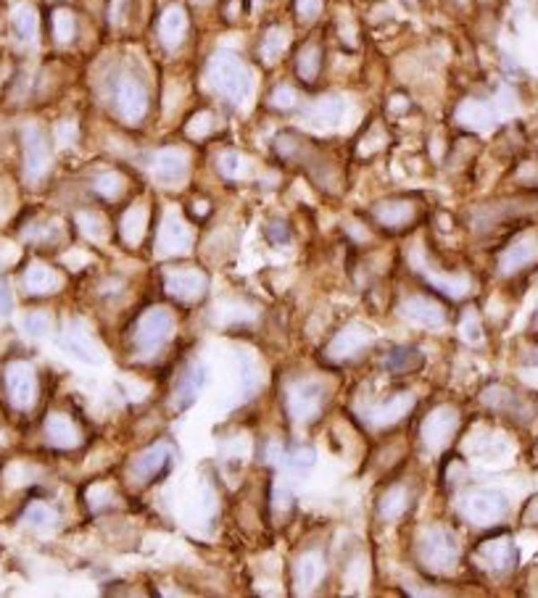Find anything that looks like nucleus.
<instances>
[{"label": "nucleus", "instance_id": "obj_9", "mask_svg": "<svg viewBox=\"0 0 538 598\" xmlns=\"http://www.w3.org/2000/svg\"><path fill=\"white\" fill-rule=\"evenodd\" d=\"M164 285L169 290L172 299L182 300V303H193L204 296L206 290V274L201 269H193V266H178V269H169L164 274Z\"/></svg>", "mask_w": 538, "mask_h": 598}, {"label": "nucleus", "instance_id": "obj_19", "mask_svg": "<svg viewBox=\"0 0 538 598\" xmlns=\"http://www.w3.org/2000/svg\"><path fill=\"white\" fill-rule=\"evenodd\" d=\"M151 169L156 174L159 182H167V185H175L185 177L187 171V156L178 151V148H164L153 156V164Z\"/></svg>", "mask_w": 538, "mask_h": 598}, {"label": "nucleus", "instance_id": "obj_33", "mask_svg": "<svg viewBox=\"0 0 538 598\" xmlns=\"http://www.w3.org/2000/svg\"><path fill=\"white\" fill-rule=\"evenodd\" d=\"M319 66H322V53H319V48H317V45H307V48L299 53V58H296V72H299V77H301L304 82H314L317 74H319Z\"/></svg>", "mask_w": 538, "mask_h": 598}, {"label": "nucleus", "instance_id": "obj_50", "mask_svg": "<svg viewBox=\"0 0 538 598\" xmlns=\"http://www.w3.org/2000/svg\"><path fill=\"white\" fill-rule=\"evenodd\" d=\"M274 496H277V507H280V509H288V507H291V501H293L291 496H282V488H280V485L274 488Z\"/></svg>", "mask_w": 538, "mask_h": 598}, {"label": "nucleus", "instance_id": "obj_32", "mask_svg": "<svg viewBox=\"0 0 538 598\" xmlns=\"http://www.w3.org/2000/svg\"><path fill=\"white\" fill-rule=\"evenodd\" d=\"M456 119H459L464 127L481 129L489 127L493 117L486 103H481V100H464V103L459 106V111H456Z\"/></svg>", "mask_w": 538, "mask_h": 598}, {"label": "nucleus", "instance_id": "obj_12", "mask_svg": "<svg viewBox=\"0 0 538 598\" xmlns=\"http://www.w3.org/2000/svg\"><path fill=\"white\" fill-rule=\"evenodd\" d=\"M475 556H478V564H483L489 572H496V575L509 572V569L517 564V549H515L512 538H507V535L483 541V543L478 546Z\"/></svg>", "mask_w": 538, "mask_h": 598}, {"label": "nucleus", "instance_id": "obj_30", "mask_svg": "<svg viewBox=\"0 0 538 598\" xmlns=\"http://www.w3.org/2000/svg\"><path fill=\"white\" fill-rule=\"evenodd\" d=\"M414 266L430 280V285L433 288H438L441 293H447V296H451V299H462L467 290H470V280L462 274V277H447V274H436V272H430L425 264H420V261H414Z\"/></svg>", "mask_w": 538, "mask_h": 598}, {"label": "nucleus", "instance_id": "obj_38", "mask_svg": "<svg viewBox=\"0 0 538 598\" xmlns=\"http://www.w3.org/2000/svg\"><path fill=\"white\" fill-rule=\"evenodd\" d=\"M217 167H220L222 177H227V179H238V177L246 174V161L235 151H224L222 156L217 159Z\"/></svg>", "mask_w": 538, "mask_h": 598}, {"label": "nucleus", "instance_id": "obj_44", "mask_svg": "<svg viewBox=\"0 0 538 598\" xmlns=\"http://www.w3.org/2000/svg\"><path fill=\"white\" fill-rule=\"evenodd\" d=\"M214 132V117L209 114V111H201V114H195L190 122H187V134L190 137H206V134H212Z\"/></svg>", "mask_w": 538, "mask_h": 598}, {"label": "nucleus", "instance_id": "obj_39", "mask_svg": "<svg viewBox=\"0 0 538 598\" xmlns=\"http://www.w3.org/2000/svg\"><path fill=\"white\" fill-rule=\"evenodd\" d=\"M459 335H462V341L467 342L481 341L483 327H481V319H478L475 308H467V311H464V316H462V322H459Z\"/></svg>", "mask_w": 538, "mask_h": 598}, {"label": "nucleus", "instance_id": "obj_47", "mask_svg": "<svg viewBox=\"0 0 538 598\" xmlns=\"http://www.w3.org/2000/svg\"><path fill=\"white\" fill-rule=\"evenodd\" d=\"M296 11L301 19H314L322 11V0H296Z\"/></svg>", "mask_w": 538, "mask_h": 598}, {"label": "nucleus", "instance_id": "obj_14", "mask_svg": "<svg viewBox=\"0 0 538 598\" xmlns=\"http://www.w3.org/2000/svg\"><path fill=\"white\" fill-rule=\"evenodd\" d=\"M372 330L369 327H364V325H349V327H343L330 345H327V356L330 359H335V361H341V359H351V356H357L361 353L369 342H372Z\"/></svg>", "mask_w": 538, "mask_h": 598}, {"label": "nucleus", "instance_id": "obj_2", "mask_svg": "<svg viewBox=\"0 0 538 598\" xmlns=\"http://www.w3.org/2000/svg\"><path fill=\"white\" fill-rule=\"evenodd\" d=\"M417 559L425 569L433 572H448L459 559V543L456 535L447 527H428L417 538Z\"/></svg>", "mask_w": 538, "mask_h": 598}, {"label": "nucleus", "instance_id": "obj_8", "mask_svg": "<svg viewBox=\"0 0 538 598\" xmlns=\"http://www.w3.org/2000/svg\"><path fill=\"white\" fill-rule=\"evenodd\" d=\"M5 390H8V398L16 409H30L35 403V393H38L35 369L24 361L8 364L5 367Z\"/></svg>", "mask_w": 538, "mask_h": 598}, {"label": "nucleus", "instance_id": "obj_49", "mask_svg": "<svg viewBox=\"0 0 538 598\" xmlns=\"http://www.w3.org/2000/svg\"><path fill=\"white\" fill-rule=\"evenodd\" d=\"M56 137H58V143L69 145L74 140V125H61V127L56 129Z\"/></svg>", "mask_w": 538, "mask_h": 598}, {"label": "nucleus", "instance_id": "obj_43", "mask_svg": "<svg viewBox=\"0 0 538 598\" xmlns=\"http://www.w3.org/2000/svg\"><path fill=\"white\" fill-rule=\"evenodd\" d=\"M238 364H240V377H243V390L246 393H254L256 385H259V375H256V361L246 353L238 356Z\"/></svg>", "mask_w": 538, "mask_h": 598}, {"label": "nucleus", "instance_id": "obj_29", "mask_svg": "<svg viewBox=\"0 0 538 598\" xmlns=\"http://www.w3.org/2000/svg\"><path fill=\"white\" fill-rule=\"evenodd\" d=\"M145 224H148V209L143 204H134L130 206L125 216H122V224H119V232H122V240L127 246H137L143 240V232H145Z\"/></svg>", "mask_w": 538, "mask_h": 598}, {"label": "nucleus", "instance_id": "obj_10", "mask_svg": "<svg viewBox=\"0 0 538 598\" xmlns=\"http://www.w3.org/2000/svg\"><path fill=\"white\" fill-rule=\"evenodd\" d=\"M22 145H24V171L35 182V179L43 177L48 171V164H50V148H48L43 129L27 125L22 132Z\"/></svg>", "mask_w": 538, "mask_h": 598}, {"label": "nucleus", "instance_id": "obj_48", "mask_svg": "<svg viewBox=\"0 0 538 598\" xmlns=\"http://www.w3.org/2000/svg\"><path fill=\"white\" fill-rule=\"evenodd\" d=\"M11 308H13V299H11V290H8L5 280L0 277V314L5 316V314H11Z\"/></svg>", "mask_w": 538, "mask_h": 598}, {"label": "nucleus", "instance_id": "obj_27", "mask_svg": "<svg viewBox=\"0 0 538 598\" xmlns=\"http://www.w3.org/2000/svg\"><path fill=\"white\" fill-rule=\"evenodd\" d=\"M420 367H422V351L414 345H399L386 359V369L391 375H409V372H417Z\"/></svg>", "mask_w": 538, "mask_h": 598}, {"label": "nucleus", "instance_id": "obj_36", "mask_svg": "<svg viewBox=\"0 0 538 598\" xmlns=\"http://www.w3.org/2000/svg\"><path fill=\"white\" fill-rule=\"evenodd\" d=\"M95 193L100 195V198H106V201H114V198H119L122 195V190H125V177L119 174V171H103V174H98L95 177Z\"/></svg>", "mask_w": 538, "mask_h": 598}, {"label": "nucleus", "instance_id": "obj_23", "mask_svg": "<svg viewBox=\"0 0 538 598\" xmlns=\"http://www.w3.org/2000/svg\"><path fill=\"white\" fill-rule=\"evenodd\" d=\"M187 30V13L182 5H169L159 19V40L164 48H178Z\"/></svg>", "mask_w": 538, "mask_h": 598}, {"label": "nucleus", "instance_id": "obj_28", "mask_svg": "<svg viewBox=\"0 0 538 598\" xmlns=\"http://www.w3.org/2000/svg\"><path fill=\"white\" fill-rule=\"evenodd\" d=\"M11 30L22 43H32L38 35V11L30 3H22L11 11Z\"/></svg>", "mask_w": 538, "mask_h": 598}, {"label": "nucleus", "instance_id": "obj_42", "mask_svg": "<svg viewBox=\"0 0 538 598\" xmlns=\"http://www.w3.org/2000/svg\"><path fill=\"white\" fill-rule=\"evenodd\" d=\"M269 103H272L274 108H280V111H288V108H293V106L299 103V92L291 85L274 87L272 95H269Z\"/></svg>", "mask_w": 538, "mask_h": 598}, {"label": "nucleus", "instance_id": "obj_1", "mask_svg": "<svg viewBox=\"0 0 538 598\" xmlns=\"http://www.w3.org/2000/svg\"><path fill=\"white\" fill-rule=\"evenodd\" d=\"M209 85L214 87L224 100L240 106L251 92V72L235 53H217L209 61Z\"/></svg>", "mask_w": 538, "mask_h": 598}, {"label": "nucleus", "instance_id": "obj_35", "mask_svg": "<svg viewBox=\"0 0 538 598\" xmlns=\"http://www.w3.org/2000/svg\"><path fill=\"white\" fill-rule=\"evenodd\" d=\"M285 48H288V32L282 27H269L265 40H262V58L272 64L285 53Z\"/></svg>", "mask_w": 538, "mask_h": 598}, {"label": "nucleus", "instance_id": "obj_3", "mask_svg": "<svg viewBox=\"0 0 538 598\" xmlns=\"http://www.w3.org/2000/svg\"><path fill=\"white\" fill-rule=\"evenodd\" d=\"M175 330V319L167 308H151L140 316L137 327H134V348L140 356H151L156 353L164 342L169 341Z\"/></svg>", "mask_w": 538, "mask_h": 598}, {"label": "nucleus", "instance_id": "obj_40", "mask_svg": "<svg viewBox=\"0 0 538 598\" xmlns=\"http://www.w3.org/2000/svg\"><path fill=\"white\" fill-rule=\"evenodd\" d=\"M53 327V319L45 314V311H32L24 316V330L32 335V338H45Z\"/></svg>", "mask_w": 538, "mask_h": 598}, {"label": "nucleus", "instance_id": "obj_18", "mask_svg": "<svg viewBox=\"0 0 538 598\" xmlns=\"http://www.w3.org/2000/svg\"><path fill=\"white\" fill-rule=\"evenodd\" d=\"M169 448L167 446H151L148 451H143L137 459H133L130 464V477L134 482H148L153 477H159L161 472L167 470L169 464Z\"/></svg>", "mask_w": 538, "mask_h": 598}, {"label": "nucleus", "instance_id": "obj_26", "mask_svg": "<svg viewBox=\"0 0 538 598\" xmlns=\"http://www.w3.org/2000/svg\"><path fill=\"white\" fill-rule=\"evenodd\" d=\"M58 285H61L58 274H56L50 266H45V264L35 261V264H30L27 272H24V288H27L32 296H48V293H53Z\"/></svg>", "mask_w": 538, "mask_h": 598}, {"label": "nucleus", "instance_id": "obj_45", "mask_svg": "<svg viewBox=\"0 0 538 598\" xmlns=\"http://www.w3.org/2000/svg\"><path fill=\"white\" fill-rule=\"evenodd\" d=\"M288 462H291L293 467H312L314 451L312 448H291Z\"/></svg>", "mask_w": 538, "mask_h": 598}, {"label": "nucleus", "instance_id": "obj_15", "mask_svg": "<svg viewBox=\"0 0 538 598\" xmlns=\"http://www.w3.org/2000/svg\"><path fill=\"white\" fill-rule=\"evenodd\" d=\"M372 214L388 230H404L406 224H412L417 219V206L406 198H391V201H380L377 206H372Z\"/></svg>", "mask_w": 538, "mask_h": 598}, {"label": "nucleus", "instance_id": "obj_37", "mask_svg": "<svg viewBox=\"0 0 538 598\" xmlns=\"http://www.w3.org/2000/svg\"><path fill=\"white\" fill-rule=\"evenodd\" d=\"M77 219V227L82 230V235H88L90 240H106L108 235V227H106V219L100 214H92V212H80L74 216Z\"/></svg>", "mask_w": 538, "mask_h": 598}, {"label": "nucleus", "instance_id": "obj_31", "mask_svg": "<svg viewBox=\"0 0 538 598\" xmlns=\"http://www.w3.org/2000/svg\"><path fill=\"white\" fill-rule=\"evenodd\" d=\"M50 30H53V40L61 45L72 43L77 35V16L72 8H56L50 16Z\"/></svg>", "mask_w": 538, "mask_h": 598}, {"label": "nucleus", "instance_id": "obj_5", "mask_svg": "<svg viewBox=\"0 0 538 598\" xmlns=\"http://www.w3.org/2000/svg\"><path fill=\"white\" fill-rule=\"evenodd\" d=\"M322 401H325V390H322V385L312 383V380L293 383L288 387V395H285L288 414L296 422H312V420H317L319 412H322Z\"/></svg>", "mask_w": 538, "mask_h": 598}, {"label": "nucleus", "instance_id": "obj_46", "mask_svg": "<svg viewBox=\"0 0 538 598\" xmlns=\"http://www.w3.org/2000/svg\"><path fill=\"white\" fill-rule=\"evenodd\" d=\"M267 235L272 243H288L291 240V230L285 227V221H269Z\"/></svg>", "mask_w": 538, "mask_h": 598}, {"label": "nucleus", "instance_id": "obj_6", "mask_svg": "<svg viewBox=\"0 0 538 598\" xmlns=\"http://www.w3.org/2000/svg\"><path fill=\"white\" fill-rule=\"evenodd\" d=\"M462 514L475 524H496L507 514V498L496 490H473L462 498Z\"/></svg>", "mask_w": 538, "mask_h": 598}, {"label": "nucleus", "instance_id": "obj_21", "mask_svg": "<svg viewBox=\"0 0 538 598\" xmlns=\"http://www.w3.org/2000/svg\"><path fill=\"white\" fill-rule=\"evenodd\" d=\"M206 383V372H204V367H198V364H193V367H187L182 375H179L178 385H175V393H172V403H175V409H187L195 398H198V393H201V387Z\"/></svg>", "mask_w": 538, "mask_h": 598}, {"label": "nucleus", "instance_id": "obj_25", "mask_svg": "<svg viewBox=\"0 0 538 598\" xmlns=\"http://www.w3.org/2000/svg\"><path fill=\"white\" fill-rule=\"evenodd\" d=\"M341 117H343V100L335 98V95H327V98L317 100L312 108L307 111V119L319 129L335 127L341 122Z\"/></svg>", "mask_w": 538, "mask_h": 598}, {"label": "nucleus", "instance_id": "obj_20", "mask_svg": "<svg viewBox=\"0 0 538 598\" xmlns=\"http://www.w3.org/2000/svg\"><path fill=\"white\" fill-rule=\"evenodd\" d=\"M322 577H325V556L319 551H307L293 567V580H296L299 594H309L319 585Z\"/></svg>", "mask_w": 538, "mask_h": 598}, {"label": "nucleus", "instance_id": "obj_41", "mask_svg": "<svg viewBox=\"0 0 538 598\" xmlns=\"http://www.w3.org/2000/svg\"><path fill=\"white\" fill-rule=\"evenodd\" d=\"M24 522H30L32 527H53L56 524V512L45 504H32L24 512Z\"/></svg>", "mask_w": 538, "mask_h": 598}, {"label": "nucleus", "instance_id": "obj_7", "mask_svg": "<svg viewBox=\"0 0 538 598\" xmlns=\"http://www.w3.org/2000/svg\"><path fill=\"white\" fill-rule=\"evenodd\" d=\"M459 428V412L454 409V406H438V409H433L428 417H425V422H422V428H420V435H422V443L430 448V451H438V448H444L448 440H451V435L456 432Z\"/></svg>", "mask_w": 538, "mask_h": 598}, {"label": "nucleus", "instance_id": "obj_13", "mask_svg": "<svg viewBox=\"0 0 538 598\" xmlns=\"http://www.w3.org/2000/svg\"><path fill=\"white\" fill-rule=\"evenodd\" d=\"M402 314L417 327H425V330H438L447 325V311L441 303H436L433 299H425V296H412L402 303Z\"/></svg>", "mask_w": 538, "mask_h": 598}, {"label": "nucleus", "instance_id": "obj_22", "mask_svg": "<svg viewBox=\"0 0 538 598\" xmlns=\"http://www.w3.org/2000/svg\"><path fill=\"white\" fill-rule=\"evenodd\" d=\"M45 438L56 446V448H74L80 446V429L66 417V414H50L45 420Z\"/></svg>", "mask_w": 538, "mask_h": 598}, {"label": "nucleus", "instance_id": "obj_34", "mask_svg": "<svg viewBox=\"0 0 538 598\" xmlns=\"http://www.w3.org/2000/svg\"><path fill=\"white\" fill-rule=\"evenodd\" d=\"M406 509H409V493H406L404 485L391 488V490L383 496V501H380V514H383L386 519H399Z\"/></svg>", "mask_w": 538, "mask_h": 598}, {"label": "nucleus", "instance_id": "obj_24", "mask_svg": "<svg viewBox=\"0 0 538 598\" xmlns=\"http://www.w3.org/2000/svg\"><path fill=\"white\" fill-rule=\"evenodd\" d=\"M64 345L74 353V356H80L82 361H90V364H95V361H100V353H98V345L95 341L90 338V333H85V327L82 325H77V322H72V325H66L64 327Z\"/></svg>", "mask_w": 538, "mask_h": 598}, {"label": "nucleus", "instance_id": "obj_11", "mask_svg": "<svg viewBox=\"0 0 538 598\" xmlns=\"http://www.w3.org/2000/svg\"><path fill=\"white\" fill-rule=\"evenodd\" d=\"M193 246V232L178 214H167L159 230L156 254L159 256H182Z\"/></svg>", "mask_w": 538, "mask_h": 598}, {"label": "nucleus", "instance_id": "obj_4", "mask_svg": "<svg viewBox=\"0 0 538 598\" xmlns=\"http://www.w3.org/2000/svg\"><path fill=\"white\" fill-rule=\"evenodd\" d=\"M114 106L117 114L127 122V125H140L145 111H148V95L145 87L140 85V80L133 74H122L114 85Z\"/></svg>", "mask_w": 538, "mask_h": 598}, {"label": "nucleus", "instance_id": "obj_16", "mask_svg": "<svg viewBox=\"0 0 538 598\" xmlns=\"http://www.w3.org/2000/svg\"><path fill=\"white\" fill-rule=\"evenodd\" d=\"M538 258V238L536 235H523L517 238L504 254L499 258V272L504 274H512V272H520L523 266L534 264Z\"/></svg>", "mask_w": 538, "mask_h": 598}, {"label": "nucleus", "instance_id": "obj_51", "mask_svg": "<svg viewBox=\"0 0 538 598\" xmlns=\"http://www.w3.org/2000/svg\"><path fill=\"white\" fill-rule=\"evenodd\" d=\"M525 522H531V524H538V498L528 507V512H525Z\"/></svg>", "mask_w": 538, "mask_h": 598}, {"label": "nucleus", "instance_id": "obj_17", "mask_svg": "<svg viewBox=\"0 0 538 598\" xmlns=\"http://www.w3.org/2000/svg\"><path fill=\"white\" fill-rule=\"evenodd\" d=\"M412 406H414V398H412L409 393L391 395L388 401H383V403H377V406L367 409V422H369V425H375V428L394 425V422H399V420H404V417L412 412Z\"/></svg>", "mask_w": 538, "mask_h": 598}]
</instances>
